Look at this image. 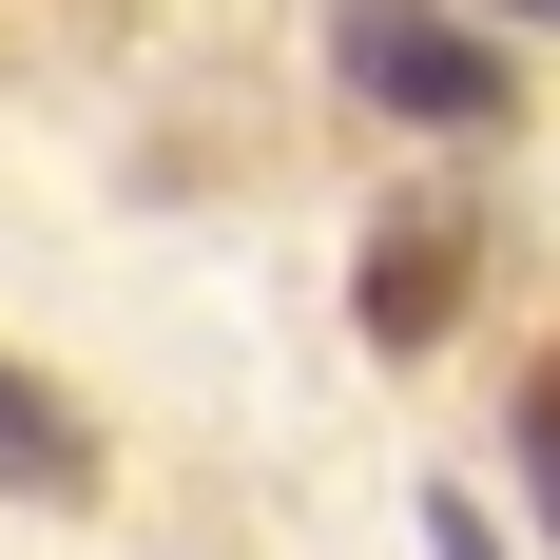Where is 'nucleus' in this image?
<instances>
[{
	"label": "nucleus",
	"mask_w": 560,
	"mask_h": 560,
	"mask_svg": "<svg viewBox=\"0 0 560 560\" xmlns=\"http://www.w3.org/2000/svg\"><path fill=\"white\" fill-rule=\"evenodd\" d=\"M522 464H541V522H560V368L522 387Z\"/></svg>",
	"instance_id": "obj_5"
},
{
	"label": "nucleus",
	"mask_w": 560,
	"mask_h": 560,
	"mask_svg": "<svg viewBox=\"0 0 560 560\" xmlns=\"http://www.w3.org/2000/svg\"><path fill=\"white\" fill-rule=\"evenodd\" d=\"M483 20H541V39H560V0H483Z\"/></svg>",
	"instance_id": "obj_6"
},
{
	"label": "nucleus",
	"mask_w": 560,
	"mask_h": 560,
	"mask_svg": "<svg viewBox=\"0 0 560 560\" xmlns=\"http://www.w3.org/2000/svg\"><path fill=\"white\" fill-rule=\"evenodd\" d=\"M0 503H97V425L39 368H0Z\"/></svg>",
	"instance_id": "obj_3"
},
{
	"label": "nucleus",
	"mask_w": 560,
	"mask_h": 560,
	"mask_svg": "<svg viewBox=\"0 0 560 560\" xmlns=\"http://www.w3.org/2000/svg\"><path fill=\"white\" fill-rule=\"evenodd\" d=\"M329 78H348L368 116H406V136H445V155H483V136L522 116L503 39L445 20V0H329Z\"/></svg>",
	"instance_id": "obj_1"
},
{
	"label": "nucleus",
	"mask_w": 560,
	"mask_h": 560,
	"mask_svg": "<svg viewBox=\"0 0 560 560\" xmlns=\"http://www.w3.org/2000/svg\"><path fill=\"white\" fill-rule=\"evenodd\" d=\"M425 560H503V522L464 503V483H425Z\"/></svg>",
	"instance_id": "obj_4"
},
{
	"label": "nucleus",
	"mask_w": 560,
	"mask_h": 560,
	"mask_svg": "<svg viewBox=\"0 0 560 560\" xmlns=\"http://www.w3.org/2000/svg\"><path fill=\"white\" fill-rule=\"evenodd\" d=\"M445 290H464V213H387L368 232V348H425Z\"/></svg>",
	"instance_id": "obj_2"
}]
</instances>
